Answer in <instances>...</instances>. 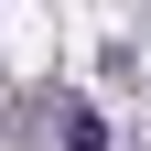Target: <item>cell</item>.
<instances>
[{
  "label": "cell",
  "instance_id": "cell-1",
  "mask_svg": "<svg viewBox=\"0 0 151 151\" xmlns=\"http://www.w3.org/2000/svg\"><path fill=\"white\" fill-rule=\"evenodd\" d=\"M65 151H108V119L97 108H65Z\"/></svg>",
  "mask_w": 151,
  "mask_h": 151
}]
</instances>
